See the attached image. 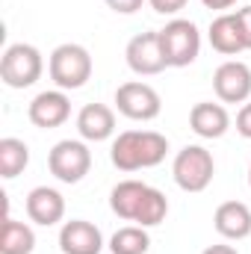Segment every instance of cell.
Returning <instances> with one entry per match:
<instances>
[{
  "instance_id": "1",
  "label": "cell",
  "mask_w": 251,
  "mask_h": 254,
  "mask_svg": "<svg viewBox=\"0 0 251 254\" xmlns=\"http://www.w3.org/2000/svg\"><path fill=\"white\" fill-rule=\"evenodd\" d=\"M110 210L125 222L154 228L169 216V198L142 181H122L110 192Z\"/></svg>"
},
{
  "instance_id": "2",
  "label": "cell",
  "mask_w": 251,
  "mask_h": 254,
  "mask_svg": "<svg viewBox=\"0 0 251 254\" xmlns=\"http://www.w3.org/2000/svg\"><path fill=\"white\" fill-rule=\"evenodd\" d=\"M169 154V139L157 130H125L113 139V166L119 172H139V169H154L166 160Z\"/></svg>"
},
{
  "instance_id": "3",
  "label": "cell",
  "mask_w": 251,
  "mask_h": 254,
  "mask_svg": "<svg viewBox=\"0 0 251 254\" xmlns=\"http://www.w3.org/2000/svg\"><path fill=\"white\" fill-rule=\"evenodd\" d=\"M92 68H95L92 54L83 45H74V42H65L60 48H54V54L48 60V74L57 83V89H63V92L83 89L92 80Z\"/></svg>"
},
{
  "instance_id": "4",
  "label": "cell",
  "mask_w": 251,
  "mask_h": 254,
  "mask_svg": "<svg viewBox=\"0 0 251 254\" xmlns=\"http://www.w3.org/2000/svg\"><path fill=\"white\" fill-rule=\"evenodd\" d=\"M45 71V57L36 45L15 42L0 57V80L9 89H30Z\"/></svg>"
},
{
  "instance_id": "5",
  "label": "cell",
  "mask_w": 251,
  "mask_h": 254,
  "mask_svg": "<svg viewBox=\"0 0 251 254\" xmlns=\"http://www.w3.org/2000/svg\"><path fill=\"white\" fill-rule=\"evenodd\" d=\"M216 175V160L204 145H187L172 163V178L184 192H204Z\"/></svg>"
},
{
  "instance_id": "6",
  "label": "cell",
  "mask_w": 251,
  "mask_h": 254,
  "mask_svg": "<svg viewBox=\"0 0 251 254\" xmlns=\"http://www.w3.org/2000/svg\"><path fill=\"white\" fill-rule=\"evenodd\" d=\"M160 42H163V54H166L169 68H187L201 54V33H198L195 21H189V18H172L160 30Z\"/></svg>"
},
{
  "instance_id": "7",
  "label": "cell",
  "mask_w": 251,
  "mask_h": 254,
  "mask_svg": "<svg viewBox=\"0 0 251 254\" xmlns=\"http://www.w3.org/2000/svg\"><path fill=\"white\" fill-rule=\"evenodd\" d=\"M48 169L60 184H80L92 169V151L83 139H63L51 148Z\"/></svg>"
},
{
  "instance_id": "8",
  "label": "cell",
  "mask_w": 251,
  "mask_h": 254,
  "mask_svg": "<svg viewBox=\"0 0 251 254\" xmlns=\"http://www.w3.org/2000/svg\"><path fill=\"white\" fill-rule=\"evenodd\" d=\"M116 110L130 122H154L163 110L160 92L142 80H130L116 89Z\"/></svg>"
},
{
  "instance_id": "9",
  "label": "cell",
  "mask_w": 251,
  "mask_h": 254,
  "mask_svg": "<svg viewBox=\"0 0 251 254\" xmlns=\"http://www.w3.org/2000/svg\"><path fill=\"white\" fill-rule=\"evenodd\" d=\"M127 68L139 77H154L160 71H166V54H163V42H160V30H151V33H139L127 42L125 51Z\"/></svg>"
},
{
  "instance_id": "10",
  "label": "cell",
  "mask_w": 251,
  "mask_h": 254,
  "mask_svg": "<svg viewBox=\"0 0 251 254\" xmlns=\"http://www.w3.org/2000/svg\"><path fill=\"white\" fill-rule=\"evenodd\" d=\"M213 92L222 104H246L251 101V68L240 60H228L213 74Z\"/></svg>"
},
{
  "instance_id": "11",
  "label": "cell",
  "mask_w": 251,
  "mask_h": 254,
  "mask_svg": "<svg viewBox=\"0 0 251 254\" xmlns=\"http://www.w3.org/2000/svg\"><path fill=\"white\" fill-rule=\"evenodd\" d=\"M27 119L33 122V127L39 130H54V127H63L71 119V101L63 89H48V92H39L30 107H27Z\"/></svg>"
},
{
  "instance_id": "12",
  "label": "cell",
  "mask_w": 251,
  "mask_h": 254,
  "mask_svg": "<svg viewBox=\"0 0 251 254\" xmlns=\"http://www.w3.org/2000/svg\"><path fill=\"white\" fill-rule=\"evenodd\" d=\"M60 252L63 254H101L104 234L98 225L86 219H71L60 228Z\"/></svg>"
},
{
  "instance_id": "13",
  "label": "cell",
  "mask_w": 251,
  "mask_h": 254,
  "mask_svg": "<svg viewBox=\"0 0 251 254\" xmlns=\"http://www.w3.org/2000/svg\"><path fill=\"white\" fill-rule=\"evenodd\" d=\"M24 207H27L30 222H36L42 228H54V225H60L65 219V198H63V192L54 190V187H36V190H30Z\"/></svg>"
},
{
  "instance_id": "14",
  "label": "cell",
  "mask_w": 251,
  "mask_h": 254,
  "mask_svg": "<svg viewBox=\"0 0 251 254\" xmlns=\"http://www.w3.org/2000/svg\"><path fill=\"white\" fill-rule=\"evenodd\" d=\"M213 228L219 237L231 240V243H240L251 237V207L243 201H225L216 207L213 213Z\"/></svg>"
},
{
  "instance_id": "15",
  "label": "cell",
  "mask_w": 251,
  "mask_h": 254,
  "mask_svg": "<svg viewBox=\"0 0 251 254\" xmlns=\"http://www.w3.org/2000/svg\"><path fill=\"white\" fill-rule=\"evenodd\" d=\"M207 39H210L213 51L222 54V57H237V54L249 51L237 12H222L219 18H213V24H210V30H207Z\"/></svg>"
},
{
  "instance_id": "16",
  "label": "cell",
  "mask_w": 251,
  "mask_h": 254,
  "mask_svg": "<svg viewBox=\"0 0 251 254\" xmlns=\"http://www.w3.org/2000/svg\"><path fill=\"white\" fill-rule=\"evenodd\" d=\"M189 127L201 139H222L231 130V116H228L225 104L201 101V104H195L189 110Z\"/></svg>"
},
{
  "instance_id": "17",
  "label": "cell",
  "mask_w": 251,
  "mask_h": 254,
  "mask_svg": "<svg viewBox=\"0 0 251 254\" xmlns=\"http://www.w3.org/2000/svg\"><path fill=\"white\" fill-rule=\"evenodd\" d=\"M77 133L83 142H107L116 133V113L107 104H86L77 113Z\"/></svg>"
},
{
  "instance_id": "18",
  "label": "cell",
  "mask_w": 251,
  "mask_h": 254,
  "mask_svg": "<svg viewBox=\"0 0 251 254\" xmlns=\"http://www.w3.org/2000/svg\"><path fill=\"white\" fill-rule=\"evenodd\" d=\"M33 249H36L33 228L27 222L6 216L0 225V254H33Z\"/></svg>"
},
{
  "instance_id": "19",
  "label": "cell",
  "mask_w": 251,
  "mask_h": 254,
  "mask_svg": "<svg viewBox=\"0 0 251 254\" xmlns=\"http://www.w3.org/2000/svg\"><path fill=\"white\" fill-rule=\"evenodd\" d=\"M27 166H30V148H27V142L15 139V136H3L0 139V178L12 181Z\"/></svg>"
},
{
  "instance_id": "20",
  "label": "cell",
  "mask_w": 251,
  "mask_h": 254,
  "mask_svg": "<svg viewBox=\"0 0 251 254\" xmlns=\"http://www.w3.org/2000/svg\"><path fill=\"white\" fill-rule=\"evenodd\" d=\"M148 249H151V237H148V228L142 225H125L110 237L113 254H148Z\"/></svg>"
},
{
  "instance_id": "21",
  "label": "cell",
  "mask_w": 251,
  "mask_h": 254,
  "mask_svg": "<svg viewBox=\"0 0 251 254\" xmlns=\"http://www.w3.org/2000/svg\"><path fill=\"white\" fill-rule=\"evenodd\" d=\"M237 133L243 139H251V101H246L237 113Z\"/></svg>"
},
{
  "instance_id": "22",
  "label": "cell",
  "mask_w": 251,
  "mask_h": 254,
  "mask_svg": "<svg viewBox=\"0 0 251 254\" xmlns=\"http://www.w3.org/2000/svg\"><path fill=\"white\" fill-rule=\"evenodd\" d=\"M148 3H151V9L160 12V15H178L189 0H148Z\"/></svg>"
},
{
  "instance_id": "23",
  "label": "cell",
  "mask_w": 251,
  "mask_h": 254,
  "mask_svg": "<svg viewBox=\"0 0 251 254\" xmlns=\"http://www.w3.org/2000/svg\"><path fill=\"white\" fill-rule=\"evenodd\" d=\"M113 12H119V15H133V12H139L142 9V3L145 0H104Z\"/></svg>"
},
{
  "instance_id": "24",
  "label": "cell",
  "mask_w": 251,
  "mask_h": 254,
  "mask_svg": "<svg viewBox=\"0 0 251 254\" xmlns=\"http://www.w3.org/2000/svg\"><path fill=\"white\" fill-rule=\"evenodd\" d=\"M237 18H240L243 36H246V48L251 51V6H243V9H237Z\"/></svg>"
},
{
  "instance_id": "25",
  "label": "cell",
  "mask_w": 251,
  "mask_h": 254,
  "mask_svg": "<svg viewBox=\"0 0 251 254\" xmlns=\"http://www.w3.org/2000/svg\"><path fill=\"white\" fill-rule=\"evenodd\" d=\"M207 9H216V12H225V9H231V6H237V0H201Z\"/></svg>"
},
{
  "instance_id": "26",
  "label": "cell",
  "mask_w": 251,
  "mask_h": 254,
  "mask_svg": "<svg viewBox=\"0 0 251 254\" xmlns=\"http://www.w3.org/2000/svg\"><path fill=\"white\" fill-rule=\"evenodd\" d=\"M201 254H240L234 246H225V243H216V246H207Z\"/></svg>"
},
{
  "instance_id": "27",
  "label": "cell",
  "mask_w": 251,
  "mask_h": 254,
  "mask_svg": "<svg viewBox=\"0 0 251 254\" xmlns=\"http://www.w3.org/2000/svg\"><path fill=\"white\" fill-rule=\"evenodd\" d=\"M249 187H251V169H249Z\"/></svg>"
}]
</instances>
